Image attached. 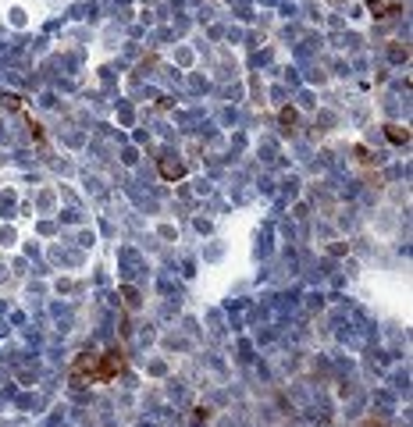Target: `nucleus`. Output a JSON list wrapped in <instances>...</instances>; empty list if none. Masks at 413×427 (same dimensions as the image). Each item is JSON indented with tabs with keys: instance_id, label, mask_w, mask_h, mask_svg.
<instances>
[{
	"instance_id": "f257e3e1",
	"label": "nucleus",
	"mask_w": 413,
	"mask_h": 427,
	"mask_svg": "<svg viewBox=\"0 0 413 427\" xmlns=\"http://www.w3.org/2000/svg\"><path fill=\"white\" fill-rule=\"evenodd\" d=\"M160 171H164V178H178V174H182V164H171V160H167Z\"/></svg>"
}]
</instances>
